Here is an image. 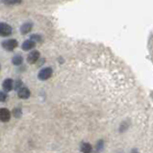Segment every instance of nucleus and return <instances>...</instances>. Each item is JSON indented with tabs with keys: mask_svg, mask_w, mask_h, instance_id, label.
Masks as SVG:
<instances>
[{
	"mask_svg": "<svg viewBox=\"0 0 153 153\" xmlns=\"http://www.w3.org/2000/svg\"><path fill=\"white\" fill-rule=\"evenodd\" d=\"M52 74H53V69L49 67H47V68H42V71H40V72L38 73V78L42 81H45L47 79H49L52 76Z\"/></svg>",
	"mask_w": 153,
	"mask_h": 153,
	"instance_id": "obj_2",
	"label": "nucleus"
},
{
	"mask_svg": "<svg viewBox=\"0 0 153 153\" xmlns=\"http://www.w3.org/2000/svg\"><path fill=\"white\" fill-rule=\"evenodd\" d=\"M30 40H32L35 42H42V37L41 35H38V34H33L30 36Z\"/></svg>",
	"mask_w": 153,
	"mask_h": 153,
	"instance_id": "obj_12",
	"label": "nucleus"
},
{
	"mask_svg": "<svg viewBox=\"0 0 153 153\" xmlns=\"http://www.w3.org/2000/svg\"><path fill=\"white\" fill-rule=\"evenodd\" d=\"M12 63L15 65H20L23 63V58L21 55H15L12 59Z\"/></svg>",
	"mask_w": 153,
	"mask_h": 153,
	"instance_id": "obj_11",
	"label": "nucleus"
},
{
	"mask_svg": "<svg viewBox=\"0 0 153 153\" xmlns=\"http://www.w3.org/2000/svg\"><path fill=\"white\" fill-rule=\"evenodd\" d=\"M7 1H8V0H0V3H4V4H5Z\"/></svg>",
	"mask_w": 153,
	"mask_h": 153,
	"instance_id": "obj_19",
	"label": "nucleus"
},
{
	"mask_svg": "<svg viewBox=\"0 0 153 153\" xmlns=\"http://www.w3.org/2000/svg\"><path fill=\"white\" fill-rule=\"evenodd\" d=\"M13 115H14L15 117H20L21 115H22V111H21L20 108H15L13 110Z\"/></svg>",
	"mask_w": 153,
	"mask_h": 153,
	"instance_id": "obj_13",
	"label": "nucleus"
},
{
	"mask_svg": "<svg viewBox=\"0 0 153 153\" xmlns=\"http://www.w3.org/2000/svg\"><path fill=\"white\" fill-rule=\"evenodd\" d=\"M11 119V112L7 108H1L0 109V121L2 122H8Z\"/></svg>",
	"mask_w": 153,
	"mask_h": 153,
	"instance_id": "obj_6",
	"label": "nucleus"
},
{
	"mask_svg": "<svg viewBox=\"0 0 153 153\" xmlns=\"http://www.w3.org/2000/svg\"><path fill=\"white\" fill-rule=\"evenodd\" d=\"M22 0H8V1L5 3L7 5H19V4H21Z\"/></svg>",
	"mask_w": 153,
	"mask_h": 153,
	"instance_id": "obj_14",
	"label": "nucleus"
},
{
	"mask_svg": "<svg viewBox=\"0 0 153 153\" xmlns=\"http://www.w3.org/2000/svg\"><path fill=\"white\" fill-rule=\"evenodd\" d=\"M103 148V141H98L97 145V151H101V149Z\"/></svg>",
	"mask_w": 153,
	"mask_h": 153,
	"instance_id": "obj_17",
	"label": "nucleus"
},
{
	"mask_svg": "<svg viewBox=\"0 0 153 153\" xmlns=\"http://www.w3.org/2000/svg\"><path fill=\"white\" fill-rule=\"evenodd\" d=\"M131 153H140L138 151V149H136V148H134V149H132V151H131Z\"/></svg>",
	"mask_w": 153,
	"mask_h": 153,
	"instance_id": "obj_18",
	"label": "nucleus"
},
{
	"mask_svg": "<svg viewBox=\"0 0 153 153\" xmlns=\"http://www.w3.org/2000/svg\"><path fill=\"white\" fill-rule=\"evenodd\" d=\"M14 87H15V89H16V90H19V89L21 88V87H23L21 80H19H19H16V84H15Z\"/></svg>",
	"mask_w": 153,
	"mask_h": 153,
	"instance_id": "obj_16",
	"label": "nucleus"
},
{
	"mask_svg": "<svg viewBox=\"0 0 153 153\" xmlns=\"http://www.w3.org/2000/svg\"><path fill=\"white\" fill-rule=\"evenodd\" d=\"M17 95L21 99H28L31 95V93L27 87H21L19 90H17Z\"/></svg>",
	"mask_w": 153,
	"mask_h": 153,
	"instance_id": "obj_5",
	"label": "nucleus"
},
{
	"mask_svg": "<svg viewBox=\"0 0 153 153\" xmlns=\"http://www.w3.org/2000/svg\"><path fill=\"white\" fill-rule=\"evenodd\" d=\"M17 45H19V42L16 39H9V40H5L1 42V46L3 47V49L9 52L14 51L17 47Z\"/></svg>",
	"mask_w": 153,
	"mask_h": 153,
	"instance_id": "obj_1",
	"label": "nucleus"
},
{
	"mask_svg": "<svg viewBox=\"0 0 153 153\" xmlns=\"http://www.w3.org/2000/svg\"><path fill=\"white\" fill-rule=\"evenodd\" d=\"M8 98L6 91H0V102H5Z\"/></svg>",
	"mask_w": 153,
	"mask_h": 153,
	"instance_id": "obj_15",
	"label": "nucleus"
},
{
	"mask_svg": "<svg viewBox=\"0 0 153 153\" xmlns=\"http://www.w3.org/2000/svg\"><path fill=\"white\" fill-rule=\"evenodd\" d=\"M13 34V28L6 22H0V36L9 37Z\"/></svg>",
	"mask_w": 153,
	"mask_h": 153,
	"instance_id": "obj_3",
	"label": "nucleus"
},
{
	"mask_svg": "<svg viewBox=\"0 0 153 153\" xmlns=\"http://www.w3.org/2000/svg\"><path fill=\"white\" fill-rule=\"evenodd\" d=\"M40 57H41L40 51H38V50H32L28 54V56H27V62L29 64L33 65V64L38 62V60L40 59Z\"/></svg>",
	"mask_w": 153,
	"mask_h": 153,
	"instance_id": "obj_4",
	"label": "nucleus"
},
{
	"mask_svg": "<svg viewBox=\"0 0 153 153\" xmlns=\"http://www.w3.org/2000/svg\"><path fill=\"white\" fill-rule=\"evenodd\" d=\"M80 150L82 153H91L93 152V146L89 143H83L80 146Z\"/></svg>",
	"mask_w": 153,
	"mask_h": 153,
	"instance_id": "obj_10",
	"label": "nucleus"
},
{
	"mask_svg": "<svg viewBox=\"0 0 153 153\" xmlns=\"http://www.w3.org/2000/svg\"><path fill=\"white\" fill-rule=\"evenodd\" d=\"M36 47V42H33L32 40H26L22 42V45H21V48L24 51H29V50H32L33 48Z\"/></svg>",
	"mask_w": 153,
	"mask_h": 153,
	"instance_id": "obj_8",
	"label": "nucleus"
},
{
	"mask_svg": "<svg viewBox=\"0 0 153 153\" xmlns=\"http://www.w3.org/2000/svg\"><path fill=\"white\" fill-rule=\"evenodd\" d=\"M2 88H3L4 91H6V93L11 91L13 89H14V81H13V79H11V78H7V79L4 80L2 83Z\"/></svg>",
	"mask_w": 153,
	"mask_h": 153,
	"instance_id": "obj_7",
	"label": "nucleus"
},
{
	"mask_svg": "<svg viewBox=\"0 0 153 153\" xmlns=\"http://www.w3.org/2000/svg\"><path fill=\"white\" fill-rule=\"evenodd\" d=\"M33 28V23L31 22H25L20 26V33L22 35H26L31 32Z\"/></svg>",
	"mask_w": 153,
	"mask_h": 153,
	"instance_id": "obj_9",
	"label": "nucleus"
},
{
	"mask_svg": "<svg viewBox=\"0 0 153 153\" xmlns=\"http://www.w3.org/2000/svg\"><path fill=\"white\" fill-rule=\"evenodd\" d=\"M0 68H1V65H0Z\"/></svg>",
	"mask_w": 153,
	"mask_h": 153,
	"instance_id": "obj_20",
	"label": "nucleus"
}]
</instances>
